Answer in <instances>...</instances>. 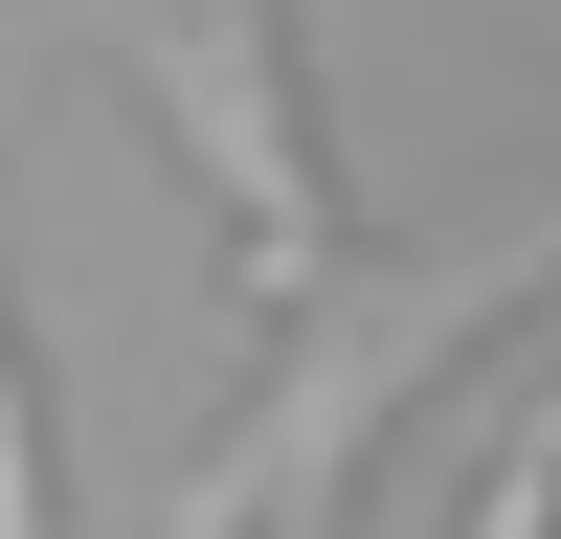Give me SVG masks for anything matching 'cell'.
Wrapping results in <instances>:
<instances>
[{
  "instance_id": "obj_2",
  "label": "cell",
  "mask_w": 561,
  "mask_h": 539,
  "mask_svg": "<svg viewBox=\"0 0 561 539\" xmlns=\"http://www.w3.org/2000/svg\"><path fill=\"white\" fill-rule=\"evenodd\" d=\"M113 68H135V113L180 135V180L225 203V248H248L270 314L359 270V203H337V158H314V45H293V0H135Z\"/></svg>"
},
{
  "instance_id": "obj_3",
  "label": "cell",
  "mask_w": 561,
  "mask_h": 539,
  "mask_svg": "<svg viewBox=\"0 0 561 539\" xmlns=\"http://www.w3.org/2000/svg\"><path fill=\"white\" fill-rule=\"evenodd\" d=\"M472 539H561V427H539V404H517V449L472 472Z\"/></svg>"
},
{
  "instance_id": "obj_4",
  "label": "cell",
  "mask_w": 561,
  "mask_h": 539,
  "mask_svg": "<svg viewBox=\"0 0 561 539\" xmlns=\"http://www.w3.org/2000/svg\"><path fill=\"white\" fill-rule=\"evenodd\" d=\"M539 427H561V382H539Z\"/></svg>"
},
{
  "instance_id": "obj_1",
  "label": "cell",
  "mask_w": 561,
  "mask_h": 539,
  "mask_svg": "<svg viewBox=\"0 0 561 539\" xmlns=\"http://www.w3.org/2000/svg\"><path fill=\"white\" fill-rule=\"evenodd\" d=\"M517 293H561V203L472 225V248H427V270H382V248H359L337 293H293V314H270V382L225 404L203 449H180L158 539H337L359 449H382V427H404V404H427L472 337H517Z\"/></svg>"
}]
</instances>
